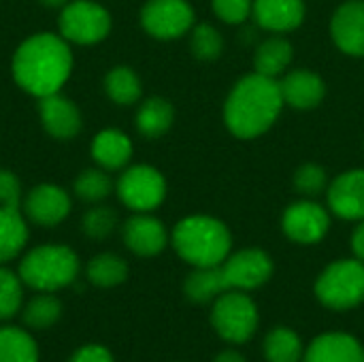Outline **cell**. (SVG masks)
<instances>
[{
	"instance_id": "cell-1",
	"label": "cell",
	"mask_w": 364,
	"mask_h": 362,
	"mask_svg": "<svg viewBox=\"0 0 364 362\" xmlns=\"http://www.w3.org/2000/svg\"><path fill=\"white\" fill-rule=\"evenodd\" d=\"M11 70L15 83L23 92L36 98L58 94L73 73V51L68 41L53 32L28 36L17 47Z\"/></svg>"
},
{
	"instance_id": "cell-2",
	"label": "cell",
	"mask_w": 364,
	"mask_h": 362,
	"mask_svg": "<svg viewBox=\"0 0 364 362\" xmlns=\"http://www.w3.org/2000/svg\"><path fill=\"white\" fill-rule=\"evenodd\" d=\"M282 107L279 81L252 73L230 90L224 102V124L239 139H256L275 124Z\"/></svg>"
},
{
	"instance_id": "cell-3",
	"label": "cell",
	"mask_w": 364,
	"mask_h": 362,
	"mask_svg": "<svg viewBox=\"0 0 364 362\" xmlns=\"http://www.w3.org/2000/svg\"><path fill=\"white\" fill-rule=\"evenodd\" d=\"M171 241L175 252L192 267H220L232 247L228 226L209 215L183 218L173 228Z\"/></svg>"
},
{
	"instance_id": "cell-4",
	"label": "cell",
	"mask_w": 364,
	"mask_h": 362,
	"mask_svg": "<svg viewBox=\"0 0 364 362\" xmlns=\"http://www.w3.org/2000/svg\"><path fill=\"white\" fill-rule=\"evenodd\" d=\"M81 262L66 245H38L19 262L21 282L36 292H58L75 284Z\"/></svg>"
},
{
	"instance_id": "cell-5",
	"label": "cell",
	"mask_w": 364,
	"mask_h": 362,
	"mask_svg": "<svg viewBox=\"0 0 364 362\" xmlns=\"http://www.w3.org/2000/svg\"><path fill=\"white\" fill-rule=\"evenodd\" d=\"M316 297L328 309L358 307L364 301V262L346 258L328 265L316 282Z\"/></svg>"
},
{
	"instance_id": "cell-6",
	"label": "cell",
	"mask_w": 364,
	"mask_h": 362,
	"mask_svg": "<svg viewBox=\"0 0 364 362\" xmlns=\"http://www.w3.org/2000/svg\"><path fill=\"white\" fill-rule=\"evenodd\" d=\"M211 326L228 344H245L256 335L258 307L243 290H226L213 301Z\"/></svg>"
},
{
	"instance_id": "cell-7",
	"label": "cell",
	"mask_w": 364,
	"mask_h": 362,
	"mask_svg": "<svg viewBox=\"0 0 364 362\" xmlns=\"http://www.w3.org/2000/svg\"><path fill=\"white\" fill-rule=\"evenodd\" d=\"M58 26L68 43L94 45L111 32V13L94 0H73L62 6Z\"/></svg>"
},
{
	"instance_id": "cell-8",
	"label": "cell",
	"mask_w": 364,
	"mask_h": 362,
	"mask_svg": "<svg viewBox=\"0 0 364 362\" xmlns=\"http://www.w3.org/2000/svg\"><path fill=\"white\" fill-rule=\"evenodd\" d=\"M117 196L128 209L136 213H149L162 205L166 196V181L158 169L149 164H136L119 175Z\"/></svg>"
},
{
	"instance_id": "cell-9",
	"label": "cell",
	"mask_w": 364,
	"mask_h": 362,
	"mask_svg": "<svg viewBox=\"0 0 364 362\" xmlns=\"http://www.w3.org/2000/svg\"><path fill=\"white\" fill-rule=\"evenodd\" d=\"M141 26L160 41L183 36L194 26V11L188 0H147L141 9Z\"/></svg>"
},
{
	"instance_id": "cell-10",
	"label": "cell",
	"mask_w": 364,
	"mask_h": 362,
	"mask_svg": "<svg viewBox=\"0 0 364 362\" xmlns=\"http://www.w3.org/2000/svg\"><path fill=\"white\" fill-rule=\"evenodd\" d=\"M222 273L228 290H256L264 286L273 275V260L267 252L258 247L241 250L228 256L222 265Z\"/></svg>"
},
{
	"instance_id": "cell-11",
	"label": "cell",
	"mask_w": 364,
	"mask_h": 362,
	"mask_svg": "<svg viewBox=\"0 0 364 362\" xmlns=\"http://www.w3.org/2000/svg\"><path fill=\"white\" fill-rule=\"evenodd\" d=\"M282 228L286 237L292 239L294 243L311 245L326 237L331 228V218L322 205L314 201H299L284 211Z\"/></svg>"
},
{
	"instance_id": "cell-12",
	"label": "cell",
	"mask_w": 364,
	"mask_h": 362,
	"mask_svg": "<svg viewBox=\"0 0 364 362\" xmlns=\"http://www.w3.org/2000/svg\"><path fill=\"white\" fill-rule=\"evenodd\" d=\"M23 215L36 226L53 228L70 213V198L55 183H38L23 198Z\"/></svg>"
},
{
	"instance_id": "cell-13",
	"label": "cell",
	"mask_w": 364,
	"mask_h": 362,
	"mask_svg": "<svg viewBox=\"0 0 364 362\" xmlns=\"http://www.w3.org/2000/svg\"><path fill=\"white\" fill-rule=\"evenodd\" d=\"M38 115L45 132L58 141H70L83 128V117L79 107L70 98L62 96L60 92L38 98Z\"/></svg>"
},
{
	"instance_id": "cell-14",
	"label": "cell",
	"mask_w": 364,
	"mask_h": 362,
	"mask_svg": "<svg viewBox=\"0 0 364 362\" xmlns=\"http://www.w3.org/2000/svg\"><path fill=\"white\" fill-rule=\"evenodd\" d=\"M331 34L343 53L364 58V0H348L335 11Z\"/></svg>"
},
{
	"instance_id": "cell-15",
	"label": "cell",
	"mask_w": 364,
	"mask_h": 362,
	"mask_svg": "<svg viewBox=\"0 0 364 362\" xmlns=\"http://www.w3.org/2000/svg\"><path fill=\"white\" fill-rule=\"evenodd\" d=\"M122 237L126 247L141 258L158 256L168 243L164 224L149 213H136L130 220H126L122 228Z\"/></svg>"
},
{
	"instance_id": "cell-16",
	"label": "cell",
	"mask_w": 364,
	"mask_h": 362,
	"mask_svg": "<svg viewBox=\"0 0 364 362\" xmlns=\"http://www.w3.org/2000/svg\"><path fill=\"white\" fill-rule=\"evenodd\" d=\"M328 207L341 220H364V169L346 171L331 183Z\"/></svg>"
},
{
	"instance_id": "cell-17",
	"label": "cell",
	"mask_w": 364,
	"mask_h": 362,
	"mask_svg": "<svg viewBox=\"0 0 364 362\" xmlns=\"http://www.w3.org/2000/svg\"><path fill=\"white\" fill-rule=\"evenodd\" d=\"M279 92L284 98V105H290L292 109L309 111L316 109L324 96H326V85L320 75L307 68H296L284 75L279 81Z\"/></svg>"
},
{
	"instance_id": "cell-18",
	"label": "cell",
	"mask_w": 364,
	"mask_h": 362,
	"mask_svg": "<svg viewBox=\"0 0 364 362\" xmlns=\"http://www.w3.org/2000/svg\"><path fill=\"white\" fill-rule=\"evenodd\" d=\"M303 362H364V348L354 335L322 333L305 350Z\"/></svg>"
},
{
	"instance_id": "cell-19",
	"label": "cell",
	"mask_w": 364,
	"mask_h": 362,
	"mask_svg": "<svg viewBox=\"0 0 364 362\" xmlns=\"http://www.w3.org/2000/svg\"><path fill=\"white\" fill-rule=\"evenodd\" d=\"M252 15L258 26L271 32H290L305 19L303 0H254Z\"/></svg>"
},
{
	"instance_id": "cell-20",
	"label": "cell",
	"mask_w": 364,
	"mask_h": 362,
	"mask_svg": "<svg viewBox=\"0 0 364 362\" xmlns=\"http://www.w3.org/2000/svg\"><path fill=\"white\" fill-rule=\"evenodd\" d=\"M92 158L105 171H119L132 158V141L117 128L100 130L92 141Z\"/></svg>"
},
{
	"instance_id": "cell-21",
	"label": "cell",
	"mask_w": 364,
	"mask_h": 362,
	"mask_svg": "<svg viewBox=\"0 0 364 362\" xmlns=\"http://www.w3.org/2000/svg\"><path fill=\"white\" fill-rule=\"evenodd\" d=\"M226 290L228 286H226L222 267H194V271L183 282L186 297L196 305L211 303Z\"/></svg>"
},
{
	"instance_id": "cell-22",
	"label": "cell",
	"mask_w": 364,
	"mask_h": 362,
	"mask_svg": "<svg viewBox=\"0 0 364 362\" xmlns=\"http://www.w3.org/2000/svg\"><path fill=\"white\" fill-rule=\"evenodd\" d=\"M28 241L26 215L19 207H0V265L19 256Z\"/></svg>"
},
{
	"instance_id": "cell-23",
	"label": "cell",
	"mask_w": 364,
	"mask_h": 362,
	"mask_svg": "<svg viewBox=\"0 0 364 362\" xmlns=\"http://www.w3.org/2000/svg\"><path fill=\"white\" fill-rule=\"evenodd\" d=\"M175 109L166 98L151 96L136 111V130L145 139H160L173 126Z\"/></svg>"
},
{
	"instance_id": "cell-24",
	"label": "cell",
	"mask_w": 364,
	"mask_h": 362,
	"mask_svg": "<svg viewBox=\"0 0 364 362\" xmlns=\"http://www.w3.org/2000/svg\"><path fill=\"white\" fill-rule=\"evenodd\" d=\"M292 45L288 38L284 36H271L267 41H262L256 49L254 55V68L258 75L277 79L282 73H286V68L292 62Z\"/></svg>"
},
{
	"instance_id": "cell-25",
	"label": "cell",
	"mask_w": 364,
	"mask_h": 362,
	"mask_svg": "<svg viewBox=\"0 0 364 362\" xmlns=\"http://www.w3.org/2000/svg\"><path fill=\"white\" fill-rule=\"evenodd\" d=\"M0 362H38L34 337L17 326H0Z\"/></svg>"
},
{
	"instance_id": "cell-26",
	"label": "cell",
	"mask_w": 364,
	"mask_h": 362,
	"mask_svg": "<svg viewBox=\"0 0 364 362\" xmlns=\"http://www.w3.org/2000/svg\"><path fill=\"white\" fill-rule=\"evenodd\" d=\"M85 275L96 288H115L128 280V262L117 254H98L87 262Z\"/></svg>"
},
{
	"instance_id": "cell-27",
	"label": "cell",
	"mask_w": 364,
	"mask_h": 362,
	"mask_svg": "<svg viewBox=\"0 0 364 362\" xmlns=\"http://www.w3.org/2000/svg\"><path fill=\"white\" fill-rule=\"evenodd\" d=\"M105 92L107 96L122 107L134 105L141 98V79L130 66H113L105 75Z\"/></svg>"
},
{
	"instance_id": "cell-28",
	"label": "cell",
	"mask_w": 364,
	"mask_h": 362,
	"mask_svg": "<svg viewBox=\"0 0 364 362\" xmlns=\"http://www.w3.org/2000/svg\"><path fill=\"white\" fill-rule=\"evenodd\" d=\"M262 350L269 362H301L305 354L299 335L286 326L271 329L264 337Z\"/></svg>"
},
{
	"instance_id": "cell-29",
	"label": "cell",
	"mask_w": 364,
	"mask_h": 362,
	"mask_svg": "<svg viewBox=\"0 0 364 362\" xmlns=\"http://www.w3.org/2000/svg\"><path fill=\"white\" fill-rule=\"evenodd\" d=\"M62 316V303L53 292H38L34 299H30L23 307V324L34 331L51 329Z\"/></svg>"
},
{
	"instance_id": "cell-30",
	"label": "cell",
	"mask_w": 364,
	"mask_h": 362,
	"mask_svg": "<svg viewBox=\"0 0 364 362\" xmlns=\"http://www.w3.org/2000/svg\"><path fill=\"white\" fill-rule=\"evenodd\" d=\"M77 198L85 203H100L113 192V181L105 169H85L77 175L73 186Z\"/></svg>"
},
{
	"instance_id": "cell-31",
	"label": "cell",
	"mask_w": 364,
	"mask_h": 362,
	"mask_svg": "<svg viewBox=\"0 0 364 362\" xmlns=\"http://www.w3.org/2000/svg\"><path fill=\"white\" fill-rule=\"evenodd\" d=\"M23 303V282L19 273L0 267V322L15 318Z\"/></svg>"
},
{
	"instance_id": "cell-32",
	"label": "cell",
	"mask_w": 364,
	"mask_h": 362,
	"mask_svg": "<svg viewBox=\"0 0 364 362\" xmlns=\"http://www.w3.org/2000/svg\"><path fill=\"white\" fill-rule=\"evenodd\" d=\"M190 49L194 53V58L198 60H218L222 49H224V38L222 34L209 26V23H198L192 28V34H190Z\"/></svg>"
},
{
	"instance_id": "cell-33",
	"label": "cell",
	"mask_w": 364,
	"mask_h": 362,
	"mask_svg": "<svg viewBox=\"0 0 364 362\" xmlns=\"http://www.w3.org/2000/svg\"><path fill=\"white\" fill-rule=\"evenodd\" d=\"M115 228H117V213L111 207H107V205L92 207L81 218L83 235L94 239V241H102V239L111 237Z\"/></svg>"
},
{
	"instance_id": "cell-34",
	"label": "cell",
	"mask_w": 364,
	"mask_h": 362,
	"mask_svg": "<svg viewBox=\"0 0 364 362\" xmlns=\"http://www.w3.org/2000/svg\"><path fill=\"white\" fill-rule=\"evenodd\" d=\"M326 183H328V177L320 164L309 162V164L299 166L294 173V188L305 196H318L320 192L326 190Z\"/></svg>"
},
{
	"instance_id": "cell-35",
	"label": "cell",
	"mask_w": 364,
	"mask_h": 362,
	"mask_svg": "<svg viewBox=\"0 0 364 362\" xmlns=\"http://www.w3.org/2000/svg\"><path fill=\"white\" fill-rule=\"evenodd\" d=\"M215 15L226 23H243L254 6V0H211Z\"/></svg>"
},
{
	"instance_id": "cell-36",
	"label": "cell",
	"mask_w": 364,
	"mask_h": 362,
	"mask_svg": "<svg viewBox=\"0 0 364 362\" xmlns=\"http://www.w3.org/2000/svg\"><path fill=\"white\" fill-rule=\"evenodd\" d=\"M21 181L9 169H0V207H19Z\"/></svg>"
},
{
	"instance_id": "cell-37",
	"label": "cell",
	"mask_w": 364,
	"mask_h": 362,
	"mask_svg": "<svg viewBox=\"0 0 364 362\" xmlns=\"http://www.w3.org/2000/svg\"><path fill=\"white\" fill-rule=\"evenodd\" d=\"M66 362H115L113 354L98 344H87L77 348Z\"/></svg>"
},
{
	"instance_id": "cell-38",
	"label": "cell",
	"mask_w": 364,
	"mask_h": 362,
	"mask_svg": "<svg viewBox=\"0 0 364 362\" xmlns=\"http://www.w3.org/2000/svg\"><path fill=\"white\" fill-rule=\"evenodd\" d=\"M352 250H354V256L364 262V220H360V224L356 226L352 235Z\"/></svg>"
},
{
	"instance_id": "cell-39",
	"label": "cell",
	"mask_w": 364,
	"mask_h": 362,
	"mask_svg": "<svg viewBox=\"0 0 364 362\" xmlns=\"http://www.w3.org/2000/svg\"><path fill=\"white\" fill-rule=\"evenodd\" d=\"M213 362H247L245 361V356L243 354H239L237 350H224V352H220Z\"/></svg>"
},
{
	"instance_id": "cell-40",
	"label": "cell",
	"mask_w": 364,
	"mask_h": 362,
	"mask_svg": "<svg viewBox=\"0 0 364 362\" xmlns=\"http://www.w3.org/2000/svg\"><path fill=\"white\" fill-rule=\"evenodd\" d=\"M68 0H41L43 6H49V9H62Z\"/></svg>"
}]
</instances>
